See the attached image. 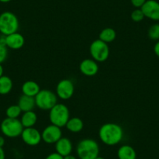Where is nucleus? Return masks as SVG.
I'll return each instance as SVG.
<instances>
[{"label": "nucleus", "instance_id": "13", "mask_svg": "<svg viewBox=\"0 0 159 159\" xmlns=\"http://www.w3.org/2000/svg\"><path fill=\"white\" fill-rule=\"evenodd\" d=\"M25 43L24 36L18 32L6 36V46L13 50H18L22 48Z\"/></svg>", "mask_w": 159, "mask_h": 159}, {"label": "nucleus", "instance_id": "2", "mask_svg": "<svg viewBox=\"0 0 159 159\" xmlns=\"http://www.w3.org/2000/svg\"><path fill=\"white\" fill-rule=\"evenodd\" d=\"M76 153L80 159H95L99 154L98 143L92 139H84L77 144Z\"/></svg>", "mask_w": 159, "mask_h": 159}, {"label": "nucleus", "instance_id": "16", "mask_svg": "<svg viewBox=\"0 0 159 159\" xmlns=\"http://www.w3.org/2000/svg\"><path fill=\"white\" fill-rule=\"evenodd\" d=\"M21 90H22L23 94L30 96V97H35L41 91L38 84L33 80H27V81L24 82L23 84Z\"/></svg>", "mask_w": 159, "mask_h": 159}, {"label": "nucleus", "instance_id": "28", "mask_svg": "<svg viewBox=\"0 0 159 159\" xmlns=\"http://www.w3.org/2000/svg\"><path fill=\"white\" fill-rule=\"evenodd\" d=\"M154 53H155L156 56H157V57H159V40L157 41V42H156L155 45H154Z\"/></svg>", "mask_w": 159, "mask_h": 159}, {"label": "nucleus", "instance_id": "5", "mask_svg": "<svg viewBox=\"0 0 159 159\" xmlns=\"http://www.w3.org/2000/svg\"><path fill=\"white\" fill-rule=\"evenodd\" d=\"M0 129L4 136L10 138H15L21 135L24 128L20 119L7 117L1 123Z\"/></svg>", "mask_w": 159, "mask_h": 159}, {"label": "nucleus", "instance_id": "32", "mask_svg": "<svg viewBox=\"0 0 159 159\" xmlns=\"http://www.w3.org/2000/svg\"><path fill=\"white\" fill-rule=\"evenodd\" d=\"M3 76V67H2V64H0V77Z\"/></svg>", "mask_w": 159, "mask_h": 159}, {"label": "nucleus", "instance_id": "34", "mask_svg": "<svg viewBox=\"0 0 159 159\" xmlns=\"http://www.w3.org/2000/svg\"><path fill=\"white\" fill-rule=\"evenodd\" d=\"M95 159H105V158H104V157H99V156H98V157H96Z\"/></svg>", "mask_w": 159, "mask_h": 159}, {"label": "nucleus", "instance_id": "21", "mask_svg": "<svg viewBox=\"0 0 159 159\" xmlns=\"http://www.w3.org/2000/svg\"><path fill=\"white\" fill-rule=\"evenodd\" d=\"M116 33L114 29L111 28V27H107L101 31L100 34H99V39L102 42L108 44L110 42H112L116 39Z\"/></svg>", "mask_w": 159, "mask_h": 159}, {"label": "nucleus", "instance_id": "10", "mask_svg": "<svg viewBox=\"0 0 159 159\" xmlns=\"http://www.w3.org/2000/svg\"><path fill=\"white\" fill-rule=\"evenodd\" d=\"M23 141L29 146H36L42 141V134L34 127L24 128L20 135Z\"/></svg>", "mask_w": 159, "mask_h": 159}, {"label": "nucleus", "instance_id": "3", "mask_svg": "<svg viewBox=\"0 0 159 159\" xmlns=\"http://www.w3.org/2000/svg\"><path fill=\"white\" fill-rule=\"evenodd\" d=\"M19 29V20L13 13L5 11L0 14V33L7 36L17 32Z\"/></svg>", "mask_w": 159, "mask_h": 159}, {"label": "nucleus", "instance_id": "11", "mask_svg": "<svg viewBox=\"0 0 159 159\" xmlns=\"http://www.w3.org/2000/svg\"><path fill=\"white\" fill-rule=\"evenodd\" d=\"M145 17L154 21L159 20V2L156 0H147L141 7Z\"/></svg>", "mask_w": 159, "mask_h": 159}, {"label": "nucleus", "instance_id": "1", "mask_svg": "<svg viewBox=\"0 0 159 159\" xmlns=\"http://www.w3.org/2000/svg\"><path fill=\"white\" fill-rule=\"evenodd\" d=\"M123 129L117 123H108L102 125L98 131L100 140L108 146L118 144L123 138Z\"/></svg>", "mask_w": 159, "mask_h": 159}, {"label": "nucleus", "instance_id": "23", "mask_svg": "<svg viewBox=\"0 0 159 159\" xmlns=\"http://www.w3.org/2000/svg\"><path fill=\"white\" fill-rule=\"evenodd\" d=\"M148 37L151 40L157 41L159 40V24H155L151 26L148 30Z\"/></svg>", "mask_w": 159, "mask_h": 159}, {"label": "nucleus", "instance_id": "31", "mask_svg": "<svg viewBox=\"0 0 159 159\" xmlns=\"http://www.w3.org/2000/svg\"><path fill=\"white\" fill-rule=\"evenodd\" d=\"M63 159H76V157L73 155H72L71 154H69V155H66L65 156V157H63Z\"/></svg>", "mask_w": 159, "mask_h": 159}, {"label": "nucleus", "instance_id": "29", "mask_svg": "<svg viewBox=\"0 0 159 159\" xmlns=\"http://www.w3.org/2000/svg\"><path fill=\"white\" fill-rule=\"evenodd\" d=\"M6 154L3 148H0V159H5Z\"/></svg>", "mask_w": 159, "mask_h": 159}, {"label": "nucleus", "instance_id": "8", "mask_svg": "<svg viewBox=\"0 0 159 159\" xmlns=\"http://www.w3.org/2000/svg\"><path fill=\"white\" fill-rule=\"evenodd\" d=\"M62 129L60 127L51 124L46 126L42 133V138L45 143L48 144L56 143L62 137Z\"/></svg>", "mask_w": 159, "mask_h": 159}, {"label": "nucleus", "instance_id": "27", "mask_svg": "<svg viewBox=\"0 0 159 159\" xmlns=\"http://www.w3.org/2000/svg\"><path fill=\"white\" fill-rule=\"evenodd\" d=\"M45 159H63V157L59 154H58L57 152H55L48 154Z\"/></svg>", "mask_w": 159, "mask_h": 159}, {"label": "nucleus", "instance_id": "14", "mask_svg": "<svg viewBox=\"0 0 159 159\" xmlns=\"http://www.w3.org/2000/svg\"><path fill=\"white\" fill-rule=\"evenodd\" d=\"M56 151L62 157L69 155L73 151V144L70 139L66 137H61L56 143Z\"/></svg>", "mask_w": 159, "mask_h": 159}, {"label": "nucleus", "instance_id": "19", "mask_svg": "<svg viewBox=\"0 0 159 159\" xmlns=\"http://www.w3.org/2000/svg\"><path fill=\"white\" fill-rule=\"evenodd\" d=\"M66 127L72 133H79L83 129L84 123L81 119L78 117L70 118L69 121L66 125Z\"/></svg>", "mask_w": 159, "mask_h": 159}, {"label": "nucleus", "instance_id": "25", "mask_svg": "<svg viewBox=\"0 0 159 159\" xmlns=\"http://www.w3.org/2000/svg\"><path fill=\"white\" fill-rule=\"evenodd\" d=\"M8 56V49L6 45L0 44V64H2L7 59Z\"/></svg>", "mask_w": 159, "mask_h": 159}, {"label": "nucleus", "instance_id": "30", "mask_svg": "<svg viewBox=\"0 0 159 159\" xmlns=\"http://www.w3.org/2000/svg\"><path fill=\"white\" fill-rule=\"evenodd\" d=\"M5 144V139L3 137L0 136V148H2Z\"/></svg>", "mask_w": 159, "mask_h": 159}, {"label": "nucleus", "instance_id": "12", "mask_svg": "<svg viewBox=\"0 0 159 159\" xmlns=\"http://www.w3.org/2000/svg\"><path fill=\"white\" fill-rule=\"evenodd\" d=\"M98 64L93 59H84L80 64V70L87 76H93L98 72Z\"/></svg>", "mask_w": 159, "mask_h": 159}, {"label": "nucleus", "instance_id": "33", "mask_svg": "<svg viewBox=\"0 0 159 159\" xmlns=\"http://www.w3.org/2000/svg\"><path fill=\"white\" fill-rule=\"evenodd\" d=\"M11 0H0V2H2V3H7V2H10Z\"/></svg>", "mask_w": 159, "mask_h": 159}, {"label": "nucleus", "instance_id": "7", "mask_svg": "<svg viewBox=\"0 0 159 159\" xmlns=\"http://www.w3.org/2000/svg\"><path fill=\"white\" fill-rule=\"evenodd\" d=\"M109 48L108 44L97 39L90 45V54L97 62H103L108 59L109 56Z\"/></svg>", "mask_w": 159, "mask_h": 159}, {"label": "nucleus", "instance_id": "26", "mask_svg": "<svg viewBox=\"0 0 159 159\" xmlns=\"http://www.w3.org/2000/svg\"><path fill=\"white\" fill-rule=\"evenodd\" d=\"M147 0H130L131 3L136 8H141L142 6L145 3Z\"/></svg>", "mask_w": 159, "mask_h": 159}, {"label": "nucleus", "instance_id": "4", "mask_svg": "<svg viewBox=\"0 0 159 159\" xmlns=\"http://www.w3.org/2000/svg\"><path fill=\"white\" fill-rule=\"evenodd\" d=\"M70 119V111L64 104L57 103L49 110V120L52 124L59 127L66 126Z\"/></svg>", "mask_w": 159, "mask_h": 159}, {"label": "nucleus", "instance_id": "6", "mask_svg": "<svg viewBox=\"0 0 159 159\" xmlns=\"http://www.w3.org/2000/svg\"><path fill=\"white\" fill-rule=\"evenodd\" d=\"M34 98L36 106L42 110H50L57 104V95L49 90H41Z\"/></svg>", "mask_w": 159, "mask_h": 159}, {"label": "nucleus", "instance_id": "9", "mask_svg": "<svg viewBox=\"0 0 159 159\" xmlns=\"http://www.w3.org/2000/svg\"><path fill=\"white\" fill-rule=\"evenodd\" d=\"M74 93V84L70 80L64 79L56 86V95L62 100H68Z\"/></svg>", "mask_w": 159, "mask_h": 159}, {"label": "nucleus", "instance_id": "22", "mask_svg": "<svg viewBox=\"0 0 159 159\" xmlns=\"http://www.w3.org/2000/svg\"><path fill=\"white\" fill-rule=\"evenodd\" d=\"M21 112L22 111L18 105H10L6 110V115L7 118L10 119H18V117L21 115Z\"/></svg>", "mask_w": 159, "mask_h": 159}, {"label": "nucleus", "instance_id": "24", "mask_svg": "<svg viewBox=\"0 0 159 159\" xmlns=\"http://www.w3.org/2000/svg\"><path fill=\"white\" fill-rule=\"evenodd\" d=\"M144 15L143 13L142 12L141 9L140 8H137L136 10H134V11L131 13V19L134 21V22H140V21L143 20V18H144Z\"/></svg>", "mask_w": 159, "mask_h": 159}, {"label": "nucleus", "instance_id": "18", "mask_svg": "<svg viewBox=\"0 0 159 159\" xmlns=\"http://www.w3.org/2000/svg\"><path fill=\"white\" fill-rule=\"evenodd\" d=\"M119 159H136L137 153L134 148L129 145H123L119 148L117 152Z\"/></svg>", "mask_w": 159, "mask_h": 159}, {"label": "nucleus", "instance_id": "17", "mask_svg": "<svg viewBox=\"0 0 159 159\" xmlns=\"http://www.w3.org/2000/svg\"><path fill=\"white\" fill-rule=\"evenodd\" d=\"M22 123L24 128L34 127L38 121V116L34 111H25L21 116V119H20Z\"/></svg>", "mask_w": 159, "mask_h": 159}, {"label": "nucleus", "instance_id": "20", "mask_svg": "<svg viewBox=\"0 0 159 159\" xmlns=\"http://www.w3.org/2000/svg\"><path fill=\"white\" fill-rule=\"evenodd\" d=\"M13 89V81L11 78L7 76H2L0 77V94H8Z\"/></svg>", "mask_w": 159, "mask_h": 159}, {"label": "nucleus", "instance_id": "15", "mask_svg": "<svg viewBox=\"0 0 159 159\" xmlns=\"http://www.w3.org/2000/svg\"><path fill=\"white\" fill-rule=\"evenodd\" d=\"M18 105L20 108L23 112L28 111H33L34 108L36 106L34 97H30L27 95H21L18 101Z\"/></svg>", "mask_w": 159, "mask_h": 159}]
</instances>
